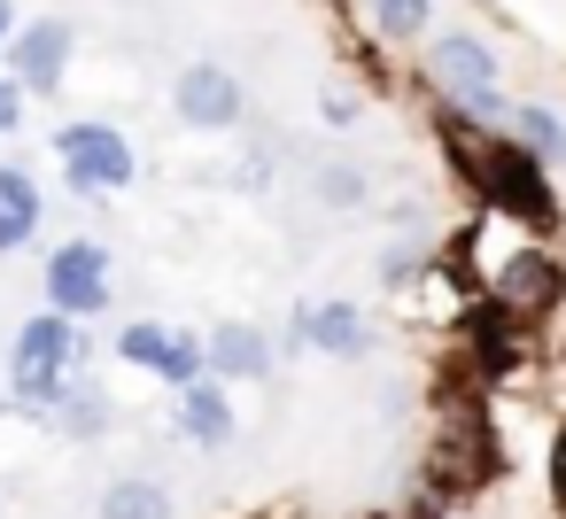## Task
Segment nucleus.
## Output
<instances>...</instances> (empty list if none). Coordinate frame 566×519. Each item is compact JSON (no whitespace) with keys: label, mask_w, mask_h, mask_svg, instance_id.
<instances>
[{"label":"nucleus","mask_w":566,"mask_h":519,"mask_svg":"<svg viewBox=\"0 0 566 519\" xmlns=\"http://www.w3.org/2000/svg\"><path fill=\"white\" fill-rule=\"evenodd\" d=\"M202 372L226 380V388H264V380L280 372V349H272L264 326H249V318H218V326L202 333Z\"/></svg>","instance_id":"9b49d317"},{"label":"nucleus","mask_w":566,"mask_h":519,"mask_svg":"<svg viewBox=\"0 0 566 519\" xmlns=\"http://www.w3.org/2000/svg\"><path fill=\"white\" fill-rule=\"evenodd\" d=\"M427 71L458 102V117H504L496 102V47L473 32H427Z\"/></svg>","instance_id":"39448f33"},{"label":"nucleus","mask_w":566,"mask_h":519,"mask_svg":"<svg viewBox=\"0 0 566 519\" xmlns=\"http://www.w3.org/2000/svg\"><path fill=\"white\" fill-rule=\"evenodd\" d=\"M48 148H55L71 194H125V187H140V148L109 117H71V125H55Z\"/></svg>","instance_id":"f03ea898"},{"label":"nucleus","mask_w":566,"mask_h":519,"mask_svg":"<svg viewBox=\"0 0 566 519\" xmlns=\"http://www.w3.org/2000/svg\"><path fill=\"white\" fill-rule=\"evenodd\" d=\"M311 187H318V202H326V210H365V194H373V187H365V171H357V163H342V156H334V163H318V179H311Z\"/></svg>","instance_id":"a211bd4d"},{"label":"nucleus","mask_w":566,"mask_h":519,"mask_svg":"<svg viewBox=\"0 0 566 519\" xmlns=\"http://www.w3.org/2000/svg\"><path fill=\"white\" fill-rule=\"evenodd\" d=\"M0 511H9V480H0Z\"/></svg>","instance_id":"412c9836"},{"label":"nucleus","mask_w":566,"mask_h":519,"mask_svg":"<svg viewBox=\"0 0 566 519\" xmlns=\"http://www.w3.org/2000/svg\"><path fill=\"white\" fill-rule=\"evenodd\" d=\"M78 372H94V326H78L63 310H32L9 341V403L24 419H40L63 395V380H78Z\"/></svg>","instance_id":"f257e3e1"},{"label":"nucleus","mask_w":566,"mask_h":519,"mask_svg":"<svg viewBox=\"0 0 566 519\" xmlns=\"http://www.w3.org/2000/svg\"><path fill=\"white\" fill-rule=\"evenodd\" d=\"M171 426H179V442H195V449H226L233 434H241V411H233V388L226 380H187V388H171Z\"/></svg>","instance_id":"f8f14e48"},{"label":"nucleus","mask_w":566,"mask_h":519,"mask_svg":"<svg viewBox=\"0 0 566 519\" xmlns=\"http://www.w3.org/2000/svg\"><path fill=\"white\" fill-rule=\"evenodd\" d=\"M380 40H427L434 32V0H365Z\"/></svg>","instance_id":"f3484780"},{"label":"nucleus","mask_w":566,"mask_h":519,"mask_svg":"<svg viewBox=\"0 0 566 519\" xmlns=\"http://www.w3.org/2000/svg\"><path fill=\"white\" fill-rule=\"evenodd\" d=\"M40 225H48V194H40V179H32L24 163H0V256L32 248Z\"/></svg>","instance_id":"4468645a"},{"label":"nucleus","mask_w":566,"mask_h":519,"mask_svg":"<svg viewBox=\"0 0 566 519\" xmlns=\"http://www.w3.org/2000/svg\"><path fill=\"white\" fill-rule=\"evenodd\" d=\"M287 341H295V349H311V357H334V364H365V357L380 349L373 318H365L357 303H342V295H326V303H295Z\"/></svg>","instance_id":"6e6552de"},{"label":"nucleus","mask_w":566,"mask_h":519,"mask_svg":"<svg viewBox=\"0 0 566 519\" xmlns=\"http://www.w3.org/2000/svg\"><path fill=\"white\" fill-rule=\"evenodd\" d=\"M71 55H78V24H63V17H32V24H17L9 63H0V71L17 78L24 102H48V94H63Z\"/></svg>","instance_id":"0eeeda50"},{"label":"nucleus","mask_w":566,"mask_h":519,"mask_svg":"<svg viewBox=\"0 0 566 519\" xmlns=\"http://www.w3.org/2000/svg\"><path fill=\"white\" fill-rule=\"evenodd\" d=\"M24 133V94H17V78L0 71V140H17Z\"/></svg>","instance_id":"6ab92c4d"},{"label":"nucleus","mask_w":566,"mask_h":519,"mask_svg":"<svg viewBox=\"0 0 566 519\" xmlns=\"http://www.w3.org/2000/svg\"><path fill=\"white\" fill-rule=\"evenodd\" d=\"M94 519H179V496L164 473H117L94 496Z\"/></svg>","instance_id":"2eb2a0df"},{"label":"nucleus","mask_w":566,"mask_h":519,"mask_svg":"<svg viewBox=\"0 0 566 519\" xmlns=\"http://www.w3.org/2000/svg\"><path fill=\"white\" fill-rule=\"evenodd\" d=\"M40 426H55L63 442H102V434H117V395H109L94 372H78V380H63V395L40 411Z\"/></svg>","instance_id":"ddd939ff"},{"label":"nucleus","mask_w":566,"mask_h":519,"mask_svg":"<svg viewBox=\"0 0 566 519\" xmlns=\"http://www.w3.org/2000/svg\"><path fill=\"white\" fill-rule=\"evenodd\" d=\"M17 40V0H0V47Z\"/></svg>","instance_id":"aec40b11"},{"label":"nucleus","mask_w":566,"mask_h":519,"mask_svg":"<svg viewBox=\"0 0 566 519\" xmlns=\"http://www.w3.org/2000/svg\"><path fill=\"white\" fill-rule=\"evenodd\" d=\"M504 140H520L535 163H566V125H558L543 102H512V117H504Z\"/></svg>","instance_id":"dca6fc26"},{"label":"nucleus","mask_w":566,"mask_h":519,"mask_svg":"<svg viewBox=\"0 0 566 519\" xmlns=\"http://www.w3.org/2000/svg\"><path fill=\"white\" fill-rule=\"evenodd\" d=\"M465 163H473L481 202H489L496 218H520V225H535V233H551V225H558V194H551L543 163H535L520 140H489V148H481V156H465Z\"/></svg>","instance_id":"7ed1b4c3"},{"label":"nucleus","mask_w":566,"mask_h":519,"mask_svg":"<svg viewBox=\"0 0 566 519\" xmlns=\"http://www.w3.org/2000/svg\"><path fill=\"white\" fill-rule=\"evenodd\" d=\"M109 357H117V364H133V372H148V380H164V388H187V380H202V333H195V326L133 318V326H117Z\"/></svg>","instance_id":"423d86ee"},{"label":"nucleus","mask_w":566,"mask_h":519,"mask_svg":"<svg viewBox=\"0 0 566 519\" xmlns=\"http://www.w3.org/2000/svg\"><path fill=\"white\" fill-rule=\"evenodd\" d=\"M489 295H496V310H504L512 326H520V318H543V310H558V295H566V264H558L551 248H512V256L496 264Z\"/></svg>","instance_id":"9d476101"},{"label":"nucleus","mask_w":566,"mask_h":519,"mask_svg":"<svg viewBox=\"0 0 566 519\" xmlns=\"http://www.w3.org/2000/svg\"><path fill=\"white\" fill-rule=\"evenodd\" d=\"M171 117H179L187 133H233V125L249 117V86H241L226 63H187V71L171 78Z\"/></svg>","instance_id":"1a4fd4ad"},{"label":"nucleus","mask_w":566,"mask_h":519,"mask_svg":"<svg viewBox=\"0 0 566 519\" xmlns=\"http://www.w3.org/2000/svg\"><path fill=\"white\" fill-rule=\"evenodd\" d=\"M40 310H63V318H78V326H94V318H109V303H117V264H109V248L102 241H55L48 248V272H40Z\"/></svg>","instance_id":"20e7f679"}]
</instances>
